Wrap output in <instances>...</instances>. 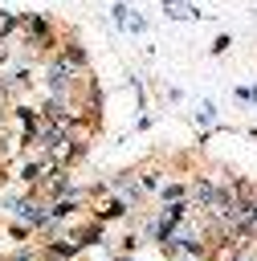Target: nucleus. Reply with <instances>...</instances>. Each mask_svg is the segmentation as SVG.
<instances>
[{
  "label": "nucleus",
  "mask_w": 257,
  "mask_h": 261,
  "mask_svg": "<svg viewBox=\"0 0 257 261\" xmlns=\"http://www.w3.org/2000/svg\"><path fill=\"white\" fill-rule=\"evenodd\" d=\"M163 4V12L171 16V20H196L200 16V8H192V4H184V0H159Z\"/></svg>",
  "instance_id": "f257e3e1"
},
{
  "label": "nucleus",
  "mask_w": 257,
  "mask_h": 261,
  "mask_svg": "<svg viewBox=\"0 0 257 261\" xmlns=\"http://www.w3.org/2000/svg\"><path fill=\"white\" fill-rule=\"evenodd\" d=\"M122 29H126V33H147V16L126 8V16H122Z\"/></svg>",
  "instance_id": "f03ea898"
},
{
  "label": "nucleus",
  "mask_w": 257,
  "mask_h": 261,
  "mask_svg": "<svg viewBox=\"0 0 257 261\" xmlns=\"http://www.w3.org/2000/svg\"><path fill=\"white\" fill-rule=\"evenodd\" d=\"M196 122H200V126H212V102H200V110H196Z\"/></svg>",
  "instance_id": "7ed1b4c3"
},
{
  "label": "nucleus",
  "mask_w": 257,
  "mask_h": 261,
  "mask_svg": "<svg viewBox=\"0 0 257 261\" xmlns=\"http://www.w3.org/2000/svg\"><path fill=\"white\" fill-rule=\"evenodd\" d=\"M237 98H245V102H257V86H253V90H249V86H241V90H237Z\"/></svg>",
  "instance_id": "20e7f679"
}]
</instances>
